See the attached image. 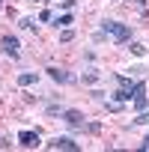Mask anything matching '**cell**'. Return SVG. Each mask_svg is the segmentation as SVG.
Segmentation results:
<instances>
[{
	"label": "cell",
	"mask_w": 149,
	"mask_h": 152,
	"mask_svg": "<svg viewBox=\"0 0 149 152\" xmlns=\"http://www.w3.org/2000/svg\"><path fill=\"white\" fill-rule=\"evenodd\" d=\"M39 21L48 24V21H51V9H42V12H39Z\"/></svg>",
	"instance_id": "17"
},
{
	"label": "cell",
	"mask_w": 149,
	"mask_h": 152,
	"mask_svg": "<svg viewBox=\"0 0 149 152\" xmlns=\"http://www.w3.org/2000/svg\"><path fill=\"white\" fill-rule=\"evenodd\" d=\"M134 122H137V125H146V122H149V110H140V113H137V119H134Z\"/></svg>",
	"instance_id": "16"
},
{
	"label": "cell",
	"mask_w": 149,
	"mask_h": 152,
	"mask_svg": "<svg viewBox=\"0 0 149 152\" xmlns=\"http://www.w3.org/2000/svg\"><path fill=\"white\" fill-rule=\"evenodd\" d=\"M72 24V12H63L60 18H51V27H57V30H66Z\"/></svg>",
	"instance_id": "9"
},
{
	"label": "cell",
	"mask_w": 149,
	"mask_h": 152,
	"mask_svg": "<svg viewBox=\"0 0 149 152\" xmlns=\"http://www.w3.org/2000/svg\"><path fill=\"white\" fill-rule=\"evenodd\" d=\"M134 110L140 113V110H146V104H149V93H146V81H137V87H134Z\"/></svg>",
	"instance_id": "4"
},
{
	"label": "cell",
	"mask_w": 149,
	"mask_h": 152,
	"mask_svg": "<svg viewBox=\"0 0 149 152\" xmlns=\"http://www.w3.org/2000/svg\"><path fill=\"white\" fill-rule=\"evenodd\" d=\"M72 39H74V30H69V27H66V30L60 33V42H72Z\"/></svg>",
	"instance_id": "15"
},
{
	"label": "cell",
	"mask_w": 149,
	"mask_h": 152,
	"mask_svg": "<svg viewBox=\"0 0 149 152\" xmlns=\"http://www.w3.org/2000/svg\"><path fill=\"white\" fill-rule=\"evenodd\" d=\"M0 6H3V0H0Z\"/></svg>",
	"instance_id": "21"
},
{
	"label": "cell",
	"mask_w": 149,
	"mask_h": 152,
	"mask_svg": "<svg viewBox=\"0 0 149 152\" xmlns=\"http://www.w3.org/2000/svg\"><path fill=\"white\" fill-rule=\"evenodd\" d=\"M60 116H63V122L69 128H84V113L81 110H63Z\"/></svg>",
	"instance_id": "5"
},
{
	"label": "cell",
	"mask_w": 149,
	"mask_h": 152,
	"mask_svg": "<svg viewBox=\"0 0 149 152\" xmlns=\"http://www.w3.org/2000/svg\"><path fill=\"white\" fill-rule=\"evenodd\" d=\"M48 78H51V81H57V84H63V87H66V84H72V81H74V75H69V72H66V69H57V66H51V69H48Z\"/></svg>",
	"instance_id": "7"
},
{
	"label": "cell",
	"mask_w": 149,
	"mask_h": 152,
	"mask_svg": "<svg viewBox=\"0 0 149 152\" xmlns=\"http://www.w3.org/2000/svg\"><path fill=\"white\" fill-rule=\"evenodd\" d=\"M48 149H72V152H78V149H81V143H74L72 137H51Z\"/></svg>",
	"instance_id": "6"
},
{
	"label": "cell",
	"mask_w": 149,
	"mask_h": 152,
	"mask_svg": "<svg viewBox=\"0 0 149 152\" xmlns=\"http://www.w3.org/2000/svg\"><path fill=\"white\" fill-rule=\"evenodd\" d=\"M140 149H149V134H146V137L140 140Z\"/></svg>",
	"instance_id": "20"
},
{
	"label": "cell",
	"mask_w": 149,
	"mask_h": 152,
	"mask_svg": "<svg viewBox=\"0 0 149 152\" xmlns=\"http://www.w3.org/2000/svg\"><path fill=\"white\" fill-rule=\"evenodd\" d=\"M0 48H3V54L6 57H12V60H21V42L15 39V36H0Z\"/></svg>",
	"instance_id": "3"
},
{
	"label": "cell",
	"mask_w": 149,
	"mask_h": 152,
	"mask_svg": "<svg viewBox=\"0 0 149 152\" xmlns=\"http://www.w3.org/2000/svg\"><path fill=\"white\" fill-rule=\"evenodd\" d=\"M96 81H99V69H90L84 75V84H96Z\"/></svg>",
	"instance_id": "13"
},
{
	"label": "cell",
	"mask_w": 149,
	"mask_h": 152,
	"mask_svg": "<svg viewBox=\"0 0 149 152\" xmlns=\"http://www.w3.org/2000/svg\"><path fill=\"white\" fill-rule=\"evenodd\" d=\"M93 42H96V45L107 42V33H104V30H96V33H93Z\"/></svg>",
	"instance_id": "14"
},
{
	"label": "cell",
	"mask_w": 149,
	"mask_h": 152,
	"mask_svg": "<svg viewBox=\"0 0 149 152\" xmlns=\"http://www.w3.org/2000/svg\"><path fill=\"white\" fill-rule=\"evenodd\" d=\"M102 30H104L107 36H113V42H116V45H122V42H131V27H125V24H119V21H110V18H104V21H102Z\"/></svg>",
	"instance_id": "1"
},
{
	"label": "cell",
	"mask_w": 149,
	"mask_h": 152,
	"mask_svg": "<svg viewBox=\"0 0 149 152\" xmlns=\"http://www.w3.org/2000/svg\"><path fill=\"white\" fill-rule=\"evenodd\" d=\"M36 81H39L36 72H24V75H18V87H33Z\"/></svg>",
	"instance_id": "10"
},
{
	"label": "cell",
	"mask_w": 149,
	"mask_h": 152,
	"mask_svg": "<svg viewBox=\"0 0 149 152\" xmlns=\"http://www.w3.org/2000/svg\"><path fill=\"white\" fill-rule=\"evenodd\" d=\"M60 6H63L66 12H72V6H74V0H60Z\"/></svg>",
	"instance_id": "19"
},
{
	"label": "cell",
	"mask_w": 149,
	"mask_h": 152,
	"mask_svg": "<svg viewBox=\"0 0 149 152\" xmlns=\"http://www.w3.org/2000/svg\"><path fill=\"white\" fill-rule=\"evenodd\" d=\"M60 113H63V110H60L57 104H48V116H60Z\"/></svg>",
	"instance_id": "18"
},
{
	"label": "cell",
	"mask_w": 149,
	"mask_h": 152,
	"mask_svg": "<svg viewBox=\"0 0 149 152\" xmlns=\"http://www.w3.org/2000/svg\"><path fill=\"white\" fill-rule=\"evenodd\" d=\"M18 143H21L24 149H36V146H39V131H27V128H24V131L18 134Z\"/></svg>",
	"instance_id": "8"
},
{
	"label": "cell",
	"mask_w": 149,
	"mask_h": 152,
	"mask_svg": "<svg viewBox=\"0 0 149 152\" xmlns=\"http://www.w3.org/2000/svg\"><path fill=\"white\" fill-rule=\"evenodd\" d=\"M128 51H131L134 57H146V45H143V42H131V45H128Z\"/></svg>",
	"instance_id": "11"
},
{
	"label": "cell",
	"mask_w": 149,
	"mask_h": 152,
	"mask_svg": "<svg viewBox=\"0 0 149 152\" xmlns=\"http://www.w3.org/2000/svg\"><path fill=\"white\" fill-rule=\"evenodd\" d=\"M18 27H21V30H30V33H36V30H39V27L33 24V18H21V21H18Z\"/></svg>",
	"instance_id": "12"
},
{
	"label": "cell",
	"mask_w": 149,
	"mask_h": 152,
	"mask_svg": "<svg viewBox=\"0 0 149 152\" xmlns=\"http://www.w3.org/2000/svg\"><path fill=\"white\" fill-rule=\"evenodd\" d=\"M116 84H119V90L116 93H110L113 96V104H125V102H131L134 99V87H137V81H128V78H122V75H116Z\"/></svg>",
	"instance_id": "2"
}]
</instances>
